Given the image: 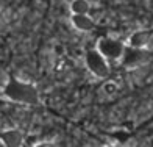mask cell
Segmentation results:
<instances>
[{
  "label": "cell",
  "mask_w": 153,
  "mask_h": 147,
  "mask_svg": "<svg viewBox=\"0 0 153 147\" xmlns=\"http://www.w3.org/2000/svg\"><path fill=\"white\" fill-rule=\"evenodd\" d=\"M95 49L109 63H116V61H120L123 58V53H125V50H127V44L120 39L103 36V38H100L99 41H97Z\"/></svg>",
  "instance_id": "cell-2"
},
{
  "label": "cell",
  "mask_w": 153,
  "mask_h": 147,
  "mask_svg": "<svg viewBox=\"0 0 153 147\" xmlns=\"http://www.w3.org/2000/svg\"><path fill=\"white\" fill-rule=\"evenodd\" d=\"M85 64L88 67V71L97 78H106L109 75V61L97 49H91V50L86 52Z\"/></svg>",
  "instance_id": "cell-3"
},
{
  "label": "cell",
  "mask_w": 153,
  "mask_h": 147,
  "mask_svg": "<svg viewBox=\"0 0 153 147\" xmlns=\"http://www.w3.org/2000/svg\"><path fill=\"white\" fill-rule=\"evenodd\" d=\"M3 96L8 100L20 103V105H38L41 97H39V91L36 86L31 85L28 81H22L17 78H11L3 88Z\"/></svg>",
  "instance_id": "cell-1"
},
{
  "label": "cell",
  "mask_w": 153,
  "mask_h": 147,
  "mask_svg": "<svg viewBox=\"0 0 153 147\" xmlns=\"http://www.w3.org/2000/svg\"><path fill=\"white\" fill-rule=\"evenodd\" d=\"M0 24H2V17H0Z\"/></svg>",
  "instance_id": "cell-9"
},
{
  "label": "cell",
  "mask_w": 153,
  "mask_h": 147,
  "mask_svg": "<svg viewBox=\"0 0 153 147\" xmlns=\"http://www.w3.org/2000/svg\"><path fill=\"white\" fill-rule=\"evenodd\" d=\"M0 143L5 147H20L25 143V136L20 130L10 128L0 133Z\"/></svg>",
  "instance_id": "cell-4"
},
{
  "label": "cell",
  "mask_w": 153,
  "mask_h": 147,
  "mask_svg": "<svg viewBox=\"0 0 153 147\" xmlns=\"http://www.w3.org/2000/svg\"><path fill=\"white\" fill-rule=\"evenodd\" d=\"M152 41V33L147 30H136L128 36L127 39V46L131 49H144L150 44Z\"/></svg>",
  "instance_id": "cell-5"
},
{
  "label": "cell",
  "mask_w": 153,
  "mask_h": 147,
  "mask_svg": "<svg viewBox=\"0 0 153 147\" xmlns=\"http://www.w3.org/2000/svg\"><path fill=\"white\" fill-rule=\"evenodd\" d=\"M91 11L89 0H72L71 2V13L72 14H88Z\"/></svg>",
  "instance_id": "cell-7"
},
{
  "label": "cell",
  "mask_w": 153,
  "mask_h": 147,
  "mask_svg": "<svg viewBox=\"0 0 153 147\" xmlns=\"http://www.w3.org/2000/svg\"><path fill=\"white\" fill-rule=\"evenodd\" d=\"M71 22L74 25V28H76L78 31H83V33L92 31L94 27H95V22H94V19L89 16V13L88 14H72Z\"/></svg>",
  "instance_id": "cell-6"
},
{
  "label": "cell",
  "mask_w": 153,
  "mask_h": 147,
  "mask_svg": "<svg viewBox=\"0 0 153 147\" xmlns=\"http://www.w3.org/2000/svg\"><path fill=\"white\" fill-rule=\"evenodd\" d=\"M103 91H105L106 94H114L116 91H117V85L116 83H113V81H108L105 86H103Z\"/></svg>",
  "instance_id": "cell-8"
}]
</instances>
